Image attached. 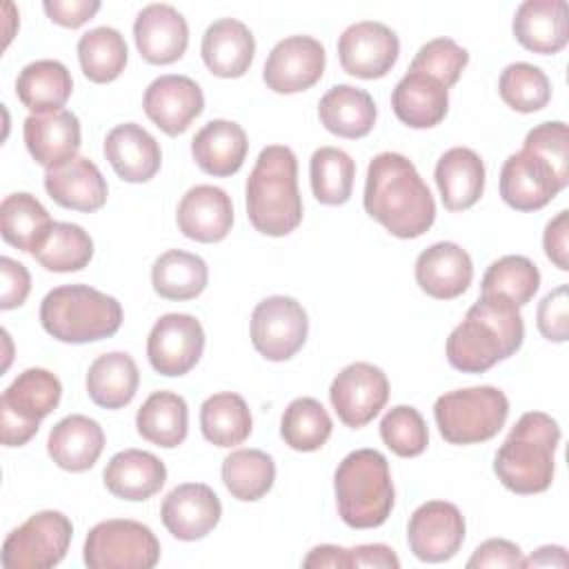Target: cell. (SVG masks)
<instances>
[{
    "label": "cell",
    "mask_w": 569,
    "mask_h": 569,
    "mask_svg": "<svg viewBox=\"0 0 569 569\" xmlns=\"http://www.w3.org/2000/svg\"><path fill=\"white\" fill-rule=\"evenodd\" d=\"M365 211L391 236L411 240L431 229L436 202L413 162L396 151L378 153L367 167Z\"/></svg>",
    "instance_id": "6da1fadb"
},
{
    "label": "cell",
    "mask_w": 569,
    "mask_h": 569,
    "mask_svg": "<svg viewBox=\"0 0 569 569\" xmlns=\"http://www.w3.org/2000/svg\"><path fill=\"white\" fill-rule=\"evenodd\" d=\"M525 340V322L518 307L491 293L469 307L465 320L447 338V360L462 373H485L513 356Z\"/></svg>",
    "instance_id": "7a4b0ae2"
},
{
    "label": "cell",
    "mask_w": 569,
    "mask_h": 569,
    "mask_svg": "<svg viewBox=\"0 0 569 569\" xmlns=\"http://www.w3.org/2000/svg\"><path fill=\"white\" fill-rule=\"evenodd\" d=\"M244 202L249 222L264 236H289L302 222L298 160L289 147L269 144L258 153L247 178Z\"/></svg>",
    "instance_id": "3957f363"
},
{
    "label": "cell",
    "mask_w": 569,
    "mask_h": 569,
    "mask_svg": "<svg viewBox=\"0 0 569 569\" xmlns=\"http://www.w3.org/2000/svg\"><path fill=\"white\" fill-rule=\"evenodd\" d=\"M558 442V422L545 411H527L496 451L493 473L513 493H542L553 482Z\"/></svg>",
    "instance_id": "277c9868"
},
{
    "label": "cell",
    "mask_w": 569,
    "mask_h": 569,
    "mask_svg": "<svg viewBox=\"0 0 569 569\" xmlns=\"http://www.w3.org/2000/svg\"><path fill=\"white\" fill-rule=\"evenodd\" d=\"M333 491L345 525L353 529L385 525L396 500L387 458L376 449L347 453L333 473Z\"/></svg>",
    "instance_id": "5b68a950"
},
{
    "label": "cell",
    "mask_w": 569,
    "mask_h": 569,
    "mask_svg": "<svg viewBox=\"0 0 569 569\" xmlns=\"http://www.w3.org/2000/svg\"><path fill=\"white\" fill-rule=\"evenodd\" d=\"M42 329L67 345H87L111 338L122 325V307L89 284H62L40 302Z\"/></svg>",
    "instance_id": "8992f818"
},
{
    "label": "cell",
    "mask_w": 569,
    "mask_h": 569,
    "mask_svg": "<svg viewBox=\"0 0 569 569\" xmlns=\"http://www.w3.org/2000/svg\"><path fill=\"white\" fill-rule=\"evenodd\" d=\"M507 416L509 400L491 385L447 391L433 405L438 431L449 445L487 442L498 436Z\"/></svg>",
    "instance_id": "52a82bcc"
},
{
    "label": "cell",
    "mask_w": 569,
    "mask_h": 569,
    "mask_svg": "<svg viewBox=\"0 0 569 569\" xmlns=\"http://www.w3.org/2000/svg\"><path fill=\"white\" fill-rule=\"evenodd\" d=\"M62 398V385L49 369L31 367L16 376L0 398V433L4 447L27 445Z\"/></svg>",
    "instance_id": "ba28073f"
},
{
    "label": "cell",
    "mask_w": 569,
    "mask_h": 569,
    "mask_svg": "<svg viewBox=\"0 0 569 569\" xmlns=\"http://www.w3.org/2000/svg\"><path fill=\"white\" fill-rule=\"evenodd\" d=\"M82 558L89 569H151L160 560V542L147 525L111 518L89 529Z\"/></svg>",
    "instance_id": "9c48e42d"
},
{
    "label": "cell",
    "mask_w": 569,
    "mask_h": 569,
    "mask_svg": "<svg viewBox=\"0 0 569 569\" xmlns=\"http://www.w3.org/2000/svg\"><path fill=\"white\" fill-rule=\"evenodd\" d=\"M73 525L62 511H38L16 527L2 542L4 569H49L56 567L69 549Z\"/></svg>",
    "instance_id": "30bf717a"
},
{
    "label": "cell",
    "mask_w": 569,
    "mask_h": 569,
    "mask_svg": "<svg viewBox=\"0 0 569 569\" xmlns=\"http://www.w3.org/2000/svg\"><path fill=\"white\" fill-rule=\"evenodd\" d=\"M309 320L302 305L289 296H269L251 313V342L271 362L293 358L307 342Z\"/></svg>",
    "instance_id": "8fae6325"
},
{
    "label": "cell",
    "mask_w": 569,
    "mask_h": 569,
    "mask_svg": "<svg viewBox=\"0 0 569 569\" xmlns=\"http://www.w3.org/2000/svg\"><path fill=\"white\" fill-rule=\"evenodd\" d=\"M569 178L558 173L540 153L520 149L500 169V196L516 211H538L547 207Z\"/></svg>",
    "instance_id": "7c38bea8"
},
{
    "label": "cell",
    "mask_w": 569,
    "mask_h": 569,
    "mask_svg": "<svg viewBox=\"0 0 569 569\" xmlns=\"http://www.w3.org/2000/svg\"><path fill=\"white\" fill-rule=\"evenodd\" d=\"M204 351V329L189 313H164L156 320L147 338V358L160 376L189 373Z\"/></svg>",
    "instance_id": "4fadbf2b"
},
{
    "label": "cell",
    "mask_w": 569,
    "mask_h": 569,
    "mask_svg": "<svg viewBox=\"0 0 569 569\" xmlns=\"http://www.w3.org/2000/svg\"><path fill=\"white\" fill-rule=\"evenodd\" d=\"M329 400L342 425L360 429L387 405L389 380L385 371L371 362H351L333 378Z\"/></svg>",
    "instance_id": "5bb4252c"
},
{
    "label": "cell",
    "mask_w": 569,
    "mask_h": 569,
    "mask_svg": "<svg viewBox=\"0 0 569 569\" xmlns=\"http://www.w3.org/2000/svg\"><path fill=\"white\" fill-rule=\"evenodd\" d=\"M465 529V516L453 502L429 500L411 513L407 542L418 560L445 562L462 547Z\"/></svg>",
    "instance_id": "9a60e30c"
},
{
    "label": "cell",
    "mask_w": 569,
    "mask_h": 569,
    "mask_svg": "<svg viewBox=\"0 0 569 569\" xmlns=\"http://www.w3.org/2000/svg\"><path fill=\"white\" fill-rule=\"evenodd\" d=\"M400 56V40L393 29L376 20L349 24L338 38V60L345 73L376 80L391 71Z\"/></svg>",
    "instance_id": "2e32d148"
},
{
    "label": "cell",
    "mask_w": 569,
    "mask_h": 569,
    "mask_svg": "<svg viewBox=\"0 0 569 569\" xmlns=\"http://www.w3.org/2000/svg\"><path fill=\"white\" fill-rule=\"evenodd\" d=\"M327 64V53L313 36H289L267 56L262 80L276 93H300L313 87Z\"/></svg>",
    "instance_id": "e0dca14e"
},
{
    "label": "cell",
    "mask_w": 569,
    "mask_h": 569,
    "mask_svg": "<svg viewBox=\"0 0 569 569\" xmlns=\"http://www.w3.org/2000/svg\"><path fill=\"white\" fill-rule=\"evenodd\" d=\"M142 109L167 136H180L202 113L204 93L189 76L167 73L147 87Z\"/></svg>",
    "instance_id": "ac0fdd59"
},
{
    "label": "cell",
    "mask_w": 569,
    "mask_h": 569,
    "mask_svg": "<svg viewBox=\"0 0 569 569\" xmlns=\"http://www.w3.org/2000/svg\"><path fill=\"white\" fill-rule=\"evenodd\" d=\"M222 505L204 482H184L171 489L160 507L164 529L184 542L200 540L220 522Z\"/></svg>",
    "instance_id": "d6986e66"
},
{
    "label": "cell",
    "mask_w": 569,
    "mask_h": 569,
    "mask_svg": "<svg viewBox=\"0 0 569 569\" xmlns=\"http://www.w3.org/2000/svg\"><path fill=\"white\" fill-rule=\"evenodd\" d=\"M133 38L142 60L149 64H171L187 51L189 24L176 7L153 2L136 16Z\"/></svg>",
    "instance_id": "ffe728a7"
},
{
    "label": "cell",
    "mask_w": 569,
    "mask_h": 569,
    "mask_svg": "<svg viewBox=\"0 0 569 569\" xmlns=\"http://www.w3.org/2000/svg\"><path fill=\"white\" fill-rule=\"evenodd\" d=\"M31 158L44 169H58L73 160L80 149V120L69 109L31 113L22 127Z\"/></svg>",
    "instance_id": "44dd1931"
},
{
    "label": "cell",
    "mask_w": 569,
    "mask_h": 569,
    "mask_svg": "<svg viewBox=\"0 0 569 569\" xmlns=\"http://www.w3.org/2000/svg\"><path fill=\"white\" fill-rule=\"evenodd\" d=\"M176 222L182 236L196 242H220L233 224V204L224 189L213 184L191 187L178 202Z\"/></svg>",
    "instance_id": "7402d4cb"
},
{
    "label": "cell",
    "mask_w": 569,
    "mask_h": 569,
    "mask_svg": "<svg viewBox=\"0 0 569 569\" xmlns=\"http://www.w3.org/2000/svg\"><path fill=\"white\" fill-rule=\"evenodd\" d=\"M416 282L436 300L462 296L473 280V262L456 242H436L416 258Z\"/></svg>",
    "instance_id": "603a6c76"
},
{
    "label": "cell",
    "mask_w": 569,
    "mask_h": 569,
    "mask_svg": "<svg viewBox=\"0 0 569 569\" xmlns=\"http://www.w3.org/2000/svg\"><path fill=\"white\" fill-rule=\"evenodd\" d=\"M104 158L124 182H147L162 164L158 140L136 122L113 127L104 138Z\"/></svg>",
    "instance_id": "cb8c5ba5"
},
{
    "label": "cell",
    "mask_w": 569,
    "mask_h": 569,
    "mask_svg": "<svg viewBox=\"0 0 569 569\" xmlns=\"http://www.w3.org/2000/svg\"><path fill=\"white\" fill-rule=\"evenodd\" d=\"M44 189L60 207L82 213L102 209L109 196V187L100 169L84 156H76L58 169H47Z\"/></svg>",
    "instance_id": "d4e9b609"
},
{
    "label": "cell",
    "mask_w": 569,
    "mask_h": 569,
    "mask_svg": "<svg viewBox=\"0 0 569 569\" xmlns=\"http://www.w3.org/2000/svg\"><path fill=\"white\" fill-rule=\"evenodd\" d=\"M200 53L213 76L240 78L253 62L256 38L244 22L236 18H220L207 27Z\"/></svg>",
    "instance_id": "484cf974"
},
{
    "label": "cell",
    "mask_w": 569,
    "mask_h": 569,
    "mask_svg": "<svg viewBox=\"0 0 569 569\" xmlns=\"http://www.w3.org/2000/svg\"><path fill=\"white\" fill-rule=\"evenodd\" d=\"M516 40L533 53L553 56L567 47L569 22L565 0H525L511 22Z\"/></svg>",
    "instance_id": "4316f807"
},
{
    "label": "cell",
    "mask_w": 569,
    "mask_h": 569,
    "mask_svg": "<svg viewBox=\"0 0 569 569\" xmlns=\"http://www.w3.org/2000/svg\"><path fill=\"white\" fill-rule=\"evenodd\" d=\"M104 487L120 500H149L156 496L167 480L164 462L151 451L124 449L118 451L102 471Z\"/></svg>",
    "instance_id": "83f0119b"
},
{
    "label": "cell",
    "mask_w": 569,
    "mask_h": 569,
    "mask_svg": "<svg viewBox=\"0 0 569 569\" xmlns=\"http://www.w3.org/2000/svg\"><path fill=\"white\" fill-rule=\"evenodd\" d=\"M104 449L102 427L82 413H71L56 422L47 438L49 458L64 471L80 473L91 469Z\"/></svg>",
    "instance_id": "f1b7e54d"
},
{
    "label": "cell",
    "mask_w": 569,
    "mask_h": 569,
    "mask_svg": "<svg viewBox=\"0 0 569 569\" xmlns=\"http://www.w3.org/2000/svg\"><path fill=\"white\" fill-rule=\"evenodd\" d=\"M391 109L402 124L431 129L440 124L449 111V89L431 76L407 71L391 91Z\"/></svg>",
    "instance_id": "f546056e"
},
{
    "label": "cell",
    "mask_w": 569,
    "mask_h": 569,
    "mask_svg": "<svg viewBox=\"0 0 569 569\" xmlns=\"http://www.w3.org/2000/svg\"><path fill=\"white\" fill-rule=\"evenodd\" d=\"M433 178L445 209L465 211L485 191V162L469 147H451L438 158Z\"/></svg>",
    "instance_id": "4dcf8cb0"
},
{
    "label": "cell",
    "mask_w": 569,
    "mask_h": 569,
    "mask_svg": "<svg viewBox=\"0 0 569 569\" xmlns=\"http://www.w3.org/2000/svg\"><path fill=\"white\" fill-rule=\"evenodd\" d=\"M247 149V133L233 120H211L191 140L196 164L216 178L233 176L242 167Z\"/></svg>",
    "instance_id": "1f68e13d"
},
{
    "label": "cell",
    "mask_w": 569,
    "mask_h": 569,
    "mask_svg": "<svg viewBox=\"0 0 569 569\" xmlns=\"http://www.w3.org/2000/svg\"><path fill=\"white\" fill-rule=\"evenodd\" d=\"M373 98L353 84L331 87L318 102V118L322 127L340 138L358 140L365 138L376 124Z\"/></svg>",
    "instance_id": "d6a6232c"
},
{
    "label": "cell",
    "mask_w": 569,
    "mask_h": 569,
    "mask_svg": "<svg viewBox=\"0 0 569 569\" xmlns=\"http://www.w3.org/2000/svg\"><path fill=\"white\" fill-rule=\"evenodd\" d=\"M140 385L136 360L127 351H111L98 356L87 371V393L93 405L102 409L127 407Z\"/></svg>",
    "instance_id": "836d02e7"
},
{
    "label": "cell",
    "mask_w": 569,
    "mask_h": 569,
    "mask_svg": "<svg viewBox=\"0 0 569 569\" xmlns=\"http://www.w3.org/2000/svg\"><path fill=\"white\" fill-rule=\"evenodd\" d=\"M71 91V73L60 60L29 62L16 80V96L31 113H49L62 109Z\"/></svg>",
    "instance_id": "e575fe53"
},
{
    "label": "cell",
    "mask_w": 569,
    "mask_h": 569,
    "mask_svg": "<svg viewBox=\"0 0 569 569\" xmlns=\"http://www.w3.org/2000/svg\"><path fill=\"white\" fill-rule=\"evenodd\" d=\"M138 433L162 449L184 442L189 429V409L182 396L173 391H153L136 413Z\"/></svg>",
    "instance_id": "d590c367"
},
{
    "label": "cell",
    "mask_w": 569,
    "mask_h": 569,
    "mask_svg": "<svg viewBox=\"0 0 569 569\" xmlns=\"http://www.w3.org/2000/svg\"><path fill=\"white\" fill-rule=\"evenodd\" d=\"M209 282L207 262L189 251L169 249L151 267L153 291L164 300H193Z\"/></svg>",
    "instance_id": "8d00e7d4"
},
{
    "label": "cell",
    "mask_w": 569,
    "mask_h": 569,
    "mask_svg": "<svg viewBox=\"0 0 569 569\" xmlns=\"http://www.w3.org/2000/svg\"><path fill=\"white\" fill-rule=\"evenodd\" d=\"M200 429L204 440L216 447L242 445L253 429L244 398L233 391L209 396L200 407Z\"/></svg>",
    "instance_id": "74e56055"
},
{
    "label": "cell",
    "mask_w": 569,
    "mask_h": 569,
    "mask_svg": "<svg viewBox=\"0 0 569 569\" xmlns=\"http://www.w3.org/2000/svg\"><path fill=\"white\" fill-rule=\"evenodd\" d=\"M51 224L49 211L31 193H11L0 204L2 240L24 253H33Z\"/></svg>",
    "instance_id": "f35d334b"
},
{
    "label": "cell",
    "mask_w": 569,
    "mask_h": 569,
    "mask_svg": "<svg viewBox=\"0 0 569 569\" xmlns=\"http://www.w3.org/2000/svg\"><path fill=\"white\" fill-rule=\"evenodd\" d=\"M31 256L47 271H80L93 258V240L80 224L53 222Z\"/></svg>",
    "instance_id": "ab89813d"
},
{
    "label": "cell",
    "mask_w": 569,
    "mask_h": 569,
    "mask_svg": "<svg viewBox=\"0 0 569 569\" xmlns=\"http://www.w3.org/2000/svg\"><path fill=\"white\" fill-rule=\"evenodd\" d=\"M222 482L227 491L242 502L260 500L276 480V462L260 449H236L222 460Z\"/></svg>",
    "instance_id": "60d3db41"
},
{
    "label": "cell",
    "mask_w": 569,
    "mask_h": 569,
    "mask_svg": "<svg viewBox=\"0 0 569 569\" xmlns=\"http://www.w3.org/2000/svg\"><path fill=\"white\" fill-rule=\"evenodd\" d=\"M78 60L84 78L96 84L113 82L127 67V42L113 27H96L80 36Z\"/></svg>",
    "instance_id": "b9f144b4"
},
{
    "label": "cell",
    "mask_w": 569,
    "mask_h": 569,
    "mask_svg": "<svg viewBox=\"0 0 569 569\" xmlns=\"http://www.w3.org/2000/svg\"><path fill=\"white\" fill-rule=\"evenodd\" d=\"M309 178L316 200L338 207L351 198L356 162L338 147H320L309 160Z\"/></svg>",
    "instance_id": "7bdbcfd3"
},
{
    "label": "cell",
    "mask_w": 569,
    "mask_h": 569,
    "mask_svg": "<svg viewBox=\"0 0 569 569\" xmlns=\"http://www.w3.org/2000/svg\"><path fill=\"white\" fill-rule=\"evenodd\" d=\"M333 422L316 398H296L282 413L280 436L296 451H318L331 436Z\"/></svg>",
    "instance_id": "ee69618b"
},
{
    "label": "cell",
    "mask_w": 569,
    "mask_h": 569,
    "mask_svg": "<svg viewBox=\"0 0 569 569\" xmlns=\"http://www.w3.org/2000/svg\"><path fill=\"white\" fill-rule=\"evenodd\" d=\"M540 287L538 267L525 256H502L493 260L485 276L480 293L502 296L516 307H525Z\"/></svg>",
    "instance_id": "f6af8a7d"
},
{
    "label": "cell",
    "mask_w": 569,
    "mask_h": 569,
    "mask_svg": "<svg viewBox=\"0 0 569 569\" xmlns=\"http://www.w3.org/2000/svg\"><path fill=\"white\" fill-rule=\"evenodd\" d=\"M500 98L507 107L520 113H533L551 100V82L547 73L529 62H511L498 80Z\"/></svg>",
    "instance_id": "bcb514c9"
},
{
    "label": "cell",
    "mask_w": 569,
    "mask_h": 569,
    "mask_svg": "<svg viewBox=\"0 0 569 569\" xmlns=\"http://www.w3.org/2000/svg\"><path fill=\"white\" fill-rule=\"evenodd\" d=\"M382 442L400 458H416L429 445L427 422L411 405L391 407L380 420Z\"/></svg>",
    "instance_id": "7dc6e473"
},
{
    "label": "cell",
    "mask_w": 569,
    "mask_h": 569,
    "mask_svg": "<svg viewBox=\"0 0 569 569\" xmlns=\"http://www.w3.org/2000/svg\"><path fill=\"white\" fill-rule=\"evenodd\" d=\"M469 62V51L451 38H433L418 49L409 71H418L436 78L447 89L453 87Z\"/></svg>",
    "instance_id": "c3c4849f"
},
{
    "label": "cell",
    "mask_w": 569,
    "mask_h": 569,
    "mask_svg": "<svg viewBox=\"0 0 569 569\" xmlns=\"http://www.w3.org/2000/svg\"><path fill=\"white\" fill-rule=\"evenodd\" d=\"M522 147L540 153L558 173L569 178V136L565 122L553 120L529 129Z\"/></svg>",
    "instance_id": "681fc988"
},
{
    "label": "cell",
    "mask_w": 569,
    "mask_h": 569,
    "mask_svg": "<svg viewBox=\"0 0 569 569\" xmlns=\"http://www.w3.org/2000/svg\"><path fill=\"white\" fill-rule=\"evenodd\" d=\"M567 293H569L567 284H560L553 291H549L538 305V313H536L538 331L551 342H565L569 338V298H567Z\"/></svg>",
    "instance_id": "f907efd6"
},
{
    "label": "cell",
    "mask_w": 569,
    "mask_h": 569,
    "mask_svg": "<svg viewBox=\"0 0 569 569\" xmlns=\"http://www.w3.org/2000/svg\"><path fill=\"white\" fill-rule=\"evenodd\" d=\"M0 273H2V293H0V309L9 311L24 305L31 291V276L27 267L9 256L0 258Z\"/></svg>",
    "instance_id": "816d5d0a"
},
{
    "label": "cell",
    "mask_w": 569,
    "mask_h": 569,
    "mask_svg": "<svg viewBox=\"0 0 569 569\" xmlns=\"http://www.w3.org/2000/svg\"><path fill=\"white\" fill-rule=\"evenodd\" d=\"M469 569H482V567H522V551L516 542L505 538H491L485 540L471 558L467 560Z\"/></svg>",
    "instance_id": "f5cc1de1"
},
{
    "label": "cell",
    "mask_w": 569,
    "mask_h": 569,
    "mask_svg": "<svg viewBox=\"0 0 569 569\" xmlns=\"http://www.w3.org/2000/svg\"><path fill=\"white\" fill-rule=\"evenodd\" d=\"M42 9L51 22L67 29H78L100 11V2L98 0H44Z\"/></svg>",
    "instance_id": "db71d44e"
},
{
    "label": "cell",
    "mask_w": 569,
    "mask_h": 569,
    "mask_svg": "<svg viewBox=\"0 0 569 569\" xmlns=\"http://www.w3.org/2000/svg\"><path fill=\"white\" fill-rule=\"evenodd\" d=\"M542 247L547 258L560 269H569V211H558L556 218H551L542 233Z\"/></svg>",
    "instance_id": "11a10c76"
},
{
    "label": "cell",
    "mask_w": 569,
    "mask_h": 569,
    "mask_svg": "<svg viewBox=\"0 0 569 569\" xmlns=\"http://www.w3.org/2000/svg\"><path fill=\"white\" fill-rule=\"evenodd\" d=\"M351 567H373V569H398L400 560L387 545H358L349 549Z\"/></svg>",
    "instance_id": "9f6ffc18"
},
{
    "label": "cell",
    "mask_w": 569,
    "mask_h": 569,
    "mask_svg": "<svg viewBox=\"0 0 569 569\" xmlns=\"http://www.w3.org/2000/svg\"><path fill=\"white\" fill-rule=\"evenodd\" d=\"M302 567H333V569H351L349 549H342L338 545H318L309 551V556L302 560Z\"/></svg>",
    "instance_id": "6f0895ef"
},
{
    "label": "cell",
    "mask_w": 569,
    "mask_h": 569,
    "mask_svg": "<svg viewBox=\"0 0 569 569\" xmlns=\"http://www.w3.org/2000/svg\"><path fill=\"white\" fill-rule=\"evenodd\" d=\"M567 549L558 545H545L536 549L529 558H522V567H567Z\"/></svg>",
    "instance_id": "680465c9"
}]
</instances>
